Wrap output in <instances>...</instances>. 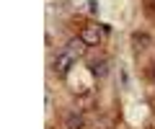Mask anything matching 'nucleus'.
I'll use <instances>...</instances> for the list:
<instances>
[{"label":"nucleus","instance_id":"nucleus-1","mask_svg":"<svg viewBox=\"0 0 155 129\" xmlns=\"http://www.w3.org/2000/svg\"><path fill=\"white\" fill-rule=\"evenodd\" d=\"M72 67H75V57H72L70 52H60V54L52 60V70H54L60 78H65V75L70 73Z\"/></svg>","mask_w":155,"mask_h":129},{"label":"nucleus","instance_id":"nucleus-2","mask_svg":"<svg viewBox=\"0 0 155 129\" xmlns=\"http://www.w3.org/2000/svg\"><path fill=\"white\" fill-rule=\"evenodd\" d=\"M78 36L83 39L85 47H98V44H101V31H98V26H83Z\"/></svg>","mask_w":155,"mask_h":129},{"label":"nucleus","instance_id":"nucleus-3","mask_svg":"<svg viewBox=\"0 0 155 129\" xmlns=\"http://www.w3.org/2000/svg\"><path fill=\"white\" fill-rule=\"evenodd\" d=\"M83 127H85V119L78 111H70L65 116V129H83Z\"/></svg>","mask_w":155,"mask_h":129},{"label":"nucleus","instance_id":"nucleus-4","mask_svg":"<svg viewBox=\"0 0 155 129\" xmlns=\"http://www.w3.org/2000/svg\"><path fill=\"white\" fill-rule=\"evenodd\" d=\"M132 47L137 52L147 49V47H150V34H145V31H134V34H132Z\"/></svg>","mask_w":155,"mask_h":129},{"label":"nucleus","instance_id":"nucleus-5","mask_svg":"<svg viewBox=\"0 0 155 129\" xmlns=\"http://www.w3.org/2000/svg\"><path fill=\"white\" fill-rule=\"evenodd\" d=\"M65 52H70L72 57H83V52H85V44H83V39L78 36V39H70L67 41V49Z\"/></svg>","mask_w":155,"mask_h":129},{"label":"nucleus","instance_id":"nucleus-6","mask_svg":"<svg viewBox=\"0 0 155 129\" xmlns=\"http://www.w3.org/2000/svg\"><path fill=\"white\" fill-rule=\"evenodd\" d=\"M106 70H109V62L101 60V62H91V75H96V78H104Z\"/></svg>","mask_w":155,"mask_h":129},{"label":"nucleus","instance_id":"nucleus-7","mask_svg":"<svg viewBox=\"0 0 155 129\" xmlns=\"http://www.w3.org/2000/svg\"><path fill=\"white\" fill-rule=\"evenodd\" d=\"M145 11H147L150 16H155V0H145Z\"/></svg>","mask_w":155,"mask_h":129},{"label":"nucleus","instance_id":"nucleus-8","mask_svg":"<svg viewBox=\"0 0 155 129\" xmlns=\"http://www.w3.org/2000/svg\"><path fill=\"white\" fill-rule=\"evenodd\" d=\"M49 129H52V127H49Z\"/></svg>","mask_w":155,"mask_h":129}]
</instances>
